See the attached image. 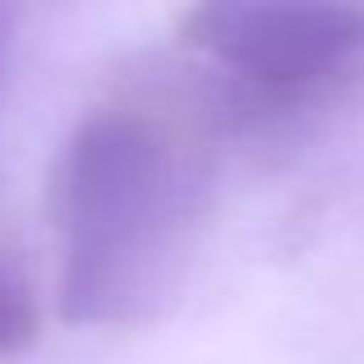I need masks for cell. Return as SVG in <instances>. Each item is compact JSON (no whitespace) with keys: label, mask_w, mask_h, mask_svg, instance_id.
<instances>
[{"label":"cell","mask_w":364,"mask_h":364,"mask_svg":"<svg viewBox=\"0 0 364 364\" xmlns=\"http://www.w3.org/2000/svg\"><path fill=\"white\" fill-rule=\"evenodd\" d=\"M231 139L213 83L180 51L120 70L79 111L46 189L65 323L129 328L157 314L213 213Z\"/></svg>","instance_id":"6da1fadb"},{"label":"cell","mask_w":364,"mask_h":364,"mask_svg":"<svg viewBox=\"0 0 364 364\" xmlns=\"http://www.w3.org/2000/svg\"><path fill=\"white\" fill-rule=\"evenodd\" d=\"M176 51L213 83L235 139L277 134L346 97L364 74V5L217 0L176 18Z\"/></svg>","instance_id":"7a4b0ae2"},{"label":"cell","mask_w":364,"mask_h":364,"mask_svg":"<svg viewBox=\"0 0 364 364\" xmlns=\"http://www.w3.org/2000/svg\"><path fill=\"white\" fill-rule=\"evenodd\" d=\"M42 337V309H37V291L18 258L0 249V364L18 360L33 341Z\"/></svg>","instance_id":"3957f363"},{"label":"cell","mask_w":364,"mask_h":364,"mask_svg":"<svg viewBox=\"0 0 364 364\" xmlns=\"http://www.w3.org/2000/svg\"><path fill=\"white\" fill-rule=\"evenodd\" d=\"M14 9H0V92H5V74H9V51H14Z\"/></svg>","instance_id":"277c9868"}]
</instances>
